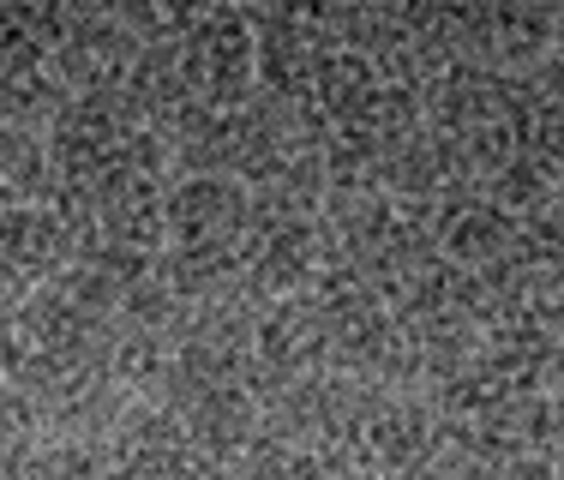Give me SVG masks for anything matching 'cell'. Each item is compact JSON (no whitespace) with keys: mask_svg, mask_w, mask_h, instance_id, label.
<instances>
[{"mask_svg":"<svg viewBox=\"0 0 564 480\" xmlns=\"http://www.w3.org/2000/svg\"><path fill=\"white\" fill-rule=\"evenodd\" d=\"M553 48H558L553 61H564V12H553Z\"/></svg>","mask_w":564,"mask_h":480,"instance_id":"obj_6","label":"cell"},{"mask_svg":"<svg viewBox=\"0 0 564 480\" xmlns=\"http://www.w3.org/2000/svg\"><path fill=\"white\" fill-rule=\"evenodd\" d=\"M139 43L132 31L115 19V7H66V36L48 55V73L66 97H109L127 90Z\"/></svg>","mask_w":564,"mask_h":480,"instance_id":"obj_2","label":"cell"},{"mask_svg":"<svg viewBox=\"0 0 564 480\" xmlns=\"http://www.w3.org/2000/svg\"><path fill=\"white\" fill-rule=\"evenodd\" d=\"M73 259H78V247H73V234H66L55 205L0 210V288H12L24 301V295L55 283Z\"/></svg>","mask_w":564,"mask_h":480,"instance_id":"obj_3","label":"cell"},{"mask_svg":"<svg viewBox=\"0 0 564 480\" xmlns=\"http://www.w3.org/2000/svg\"><path fill=\"white\" fill-rule=\"evenodd\" d=\"M181 73L186 97L205 114H240L259 97V48L240 7H198L181 31Z\"/></svg>","mask_w":564,"mask_h":480,"instance_id":"obj_1","label":"cell"},{"mask_svg":"<svg viewBox=\"0 0 564 480\" xmlns=\"http://www.w3.org/2000/svg\"><path fill=\"white\" fill-rule=\"evenodd\" d=\"M55 168H48V139L24 127H0V210L48 205Z\"/></svg>","mask_w":564,"mask_h":480,"instance_id":"obj_5","label":"cell"},{"mask_svg":"<svg viewBox=\"0 0 564 480\" xmlns=\"http://www.w3.org/2000/svg\"><path fill=\"white\" fill-rule=\"evenodd\" d=\"M438 240H445V259L463 264V271H492V264H510L522 252L517 247L522 229L492 198H456L438 222Z\"/></svg>","mask_w":564,"mask_h":480,"instance_id":"obj_4","label":"cell"}]
</instances>
